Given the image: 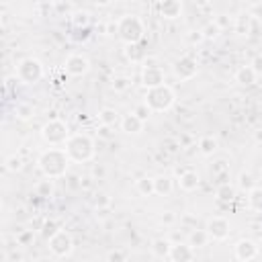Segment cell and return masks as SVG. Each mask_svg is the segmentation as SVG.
Here are the masks:
<instances>
[{
	"label": "cell",
	"instance_id": "6da1fadb",
	"mask_svg": "<svg viewBox=\"0 0 262 262\" xmlns=\"http://www.w3.org/2000/svg\"><path fill=\"white\" fill-rule=\"evenodd\" d=\"M37 164H39V170L43 172V176H48V178H61L68 172L70 156H68L66 148L52 146L50 150H45L39 156Z\"/></svg>",
	"mask_w": 262,
	"mask_h": 262
},
{
	"label": "cell",
	"instance_id": "7a4b0ae2",
	"mask_svg": "<svg viewBox=\"0 0 262 262\" xmlns=\"http://www.w3.org/2000/svg\"><path fill=\"white\" fill-rule=\"evenodd\" d=\"M66 152H68L70 160L84 164L95 158L97 150H95V142H92L88 135L78 133V135H70V140L66 142Z\"/></svg>",
	"mask_w": 262,
	"mask_h": 262
},
{
	"label": "cell",
	"instance_id": "3957f363",
	"mask_svg": "<svg viewBox=\"0 0 262 262\" xmlns=\"http://www.w3.org/2000/svg\"><path fill=\"white\" fill-rule=\"evenodd\" d=\"M174 101H176L174 99V90L168 84H160V86L148 88L144 103L152 109V113H164V111H170L172 109Z\"/></svg>",
	"mask_w": 262,
	"mask_h": 262
},
{
	"label": "cell",
	"instance_id": "277c9868",
	"mask_svg": "<svg viewBox=\"0 0 262 262\" xmlns=\"http://www.w3.org/2000/svg\"><path fill=\"white\" fill-rule=\"evenodd\" d=\"M144 33H146V27H144V21L135 14H125L117 21V35L123 43H140L144 39Z\"/></svg>",
	"mask_w": 262,
	"mask_h": 262
},
{
	"label": "cell",
	"instance_id": "5b68a950",
	"mask_svg": "<svg viewBox=\"0 0 262 262\" xmlns=\"http://www.w3.org/2000/svg\"><path fill=\"white\" fill-rule=\"evenodd\" d=\"M41 135L50 146H61V144H66L70 140L68 125L59 119H52V121L45 123L43 129H41Z\"/></svg>",
	"mask_w": 262,
	"mask_h": 262
},
{
	"label": "cell",
	"instance_id": "8992f818",
	"mask_svg": "<svg viewBox=\"0 0 262 262\" xmlns=\"http://www.w3.org/2000/svg\"><path fill=\"white\" fill-rule=\"evenodd\" d=\"M43 78V66L35 57H27L17 66V80L23 84H37Z\"/></svg>",
	"mask_w": 262,
	"mask_h": 262
},
{
	"label": "cell",
	"instance_id": "52a82bcc",
	"mask_svg": "<svg viewBox=\"0 0 262 262\" xmlns=\"http://www.w3.org/2000/svg\"><path fill=\"white\" fill-rule=\"evenodd\" d=\"M48 242H50V252L55 258H68L74 252V240H72V236L66 232V229L55 232Z\"/></svg>",
	"mask_w": 262,
	"mask_h": 262
},
{
	"label": "cell",
	"instance_id": "ba28073f",
	"mask_svg": "<svg viewBox=\"0 0 262 262\" xmlns=\"http://www.w3.org/2000/svg\"><path fill=\"white\" fill-rule=\"evenodd\" d=\"M199 72V66H197V59H193L191 55H184L180 57L176 64H174V74H176V78L182 80V82H187V80H193L195 76Z\"/></svg>",
	"mask_w": 262,
	"mask_h": 262
},
{
	"label": "cell",
	"instance_id": "9c48e42d",
	"mask_svg": "<svg viewBox=\"0 0 262 262\" xmlns=\"http://www.w3.org/2000/svg\"><path fill=\"white\" fill-rule=\"evenodd\" d=\"M207 234L213 240H225L232 234V227H229V221L225 217H213L207 223Z\"/></svg>",
	"mask_w": 262,
	"mask_h": 262
},
{
	"label": "cell",
	"instance_id": "30bf717a",
	"mask_svg": "<svg viewBox=\"0 0 262 262\" xmlns=\"http://www.w3.org/2000/svg\"><path fill=\"white\" fill-rule=\"evenodd\" d=\"M142 82L146 88H154V86H160L164 84V72L160 66H154V64H146L144 72H142Z\"/></svg>",
	"mask_w": 262,
	"mask_h": 262
},
{
	"label": "cell",
	"instance_id": "8fae6325",
	"mask_svg": "<svg viewBox=\"0 0 262 262\" xmlns=\"http://www.w3.org/2000/svg\"><path fill=\"white\" fill-rule=\"evenodd\" d=\"M88 68H90L88 59L84 55H80V53H74V55H70L66 59V72L70 76H84L88 72Z\"/></svg>",
	"mask_w": 262,
	"mask_h": 262
},
{
	"label": "cell",
	"instance_id": "7c38bea8",
	"mask_svg": "<svg viewBox=\"0 0 262 262\" xmlns=\"http://www.w3.org/2000/svg\"><path fill=\"white\" fill-rule=\"evenodd\" d=\"M168 260H174V262H189L195 260V248L191 244H172L170 248V256Z\"/></svg>",
	"mask_w": 262,
	"mask_h": 262
},
{
	"label": "cell",
	"instance_id": "4fadbf2b",
	"mask_svg": "<svg viewBox=\"0 0 262 262\" xmlns=\"http://www.w3.org/2000/svg\"><path fill=\"white\" fill-rule=\"evenodd\" d=\"M256 256H258V246L252 240H240L236 244V258L238 260L248 262V260H254Z\"/></svg>",
	"mask_w": 262,
	"mask_h": 262
},
{
	"label": "cell",
	"instance_id": "5bb4252c",
	"mask_svg": "<svg viewBox=\"0 0 262 262\" xmlns=\"http://www.w3.org/2000/svg\"><path fill=\"white\" fill-rule=\"evenodd\" d=\"M158 10L164 19H178L182 12V2L180 0H160Z\"/></svg>",
	"mask_w": 262,
	"mask_h": 262
},
{
	"label": "cell",
	"instance_id": "9a60e30c",
	"mask_svg": "<svg viewBox=\"0 0 262 262\" xmlns=\"http://www.w3.org/2000/svg\"><path fill=\"white\" fill-rule=\"evenodd\" d=\"M144 119H140L135 113H129V115H125L121 119V129L125 131V133H140V131H144Z\"/></svg>",
	"mask_w": 262,
	"mask_h": 262
},
{
	"label": "cell",
	"instance_id": "2e32d148",
	"mask_svg": "<svg viewBox=\"0 0 262 262\" xmlns=\"http://www.w3.org/2000/svg\"><path fill=\"white\" fill-rule=\"evenodd\" d=\"M258 78V74L252 66H242L238 72H236V82L242 84V86H252Z\"/></svg>",
	"mask_w": 262,
	"mask_h": 262
},
{
	"label": "cell",
	"instance_id": "e0dca14e",
	"mask_svg": "<svg viewBox=\"0 0 262 262\" xmlns=\"http://www.w3.org/2000/svg\"><path fill=\"white\" fill-rule=\"evenodd\" d=\"M199 182H201L199 174L193 172V170H187V172H182V174H180V182H178V184H180V189H182V191L191 193V191H197Z\"/></svg>",
	"mask_w": 262,
	"mask_h": 262
},
{
	"label": "cell",
	"instance_id": "ac0fdd59",
	"mask_svg": "<svg viewBox=\"0 0 262 262\" xmlns=\"http://www.w3.org/2000/svg\"><path fill=\"white\" fill-rule=\"evenodd\" d=\"M170 248H172L170 240L158 238V240L152 242V252H154V256H156V258H168V256H170Z\"/></svg>",
	"mask_w": 262,
	"mask_h": 262
},
{
	"label": "cell",
	"instance_id": "d6986e66",
	"mask_svg": "<svg viewBox=\"0 0 262 262\" xmlns=\"http://www.w3.org/2000/svg\"><path fill=\"white\" fill-rule=\"evenodd\" d=\"M127 57L133 61V64H142L146 59V50H144V43H129L127 45Z\"/></svg>",
	"mask_w": 262,
	"mask_h": 262
},
{
	"label": "cell",
	"instance_id": "ffe728a7",
	"mask_svg": "<svg viewBox=\"0 0 262 262\" xmlns=\"http://www.w3.org/2000/svg\"><path fill=\"white\" fill-rule=\"evenodd\" d=\"M209 240H211V238H209V234H207V229H193L191 236H189V244L193 246L195 250H197V248H203V246H207Z\"/></svg>",
	"mask_w": 262,
	"mask_h": 262
},
{
	"label": "cell",
	"instance_id": "44dd1931",
	"mask_svg": "<svg viewBox=\"0 0 262 262\" xmlns=\"http://www.w3.org/2000/svg\"><path fill=\"white\" fill-rule=\"evenodd\" d=\"M248 207L256 213H262V189L254 187L248 191Z\"/></svg>",
	"mask_w": 262,
	"mask_h": 262
},
{
	"label": "cell",
	"instance_id": "7402d4cb",
	"mask_svg": "<svg viewBox=\"0 0 262 262\" xmlns=\"http://www.w3.org/2000/svg\"><path fill=\"white\" fill-rule=\"evenodd\" d=\"M154 187H156V195H170L172 193V178L168 176H158L154 178Z\"/></svg>",
	"mask_w": 262,
	"mask_h": 262
},
{
	"label": "cell",
	"instance_id": "603a6c76",
	"mask_svg": "<svg viewBox=\"0 0 262 262\" xmlns=\"http://www.w3.org/2000/svg\"><path fill=\"white\" fill-rule=\"evenodd\" d=\"M99 119H101V123L103 125H109V127H113V125H117V123L121 121V117H119V113L115 111V109H103L101 113H99Z\"/></svg>",
	"mask_w": 262,
	"mask_h": 262
},
{
	"label": "cell",
	"instance_id": "cb8c5ba5",
	"mask_svg": "<svg viewBox=\"0 0 262 262\" xmlns=\"http://www.w3.org/2000/svg\"><path fill=\"white\" fill-rule=\"evenodd\" d=\"M135 189H137V193L140 195H144V197H150V195H156V187H154V180L152 178H140L135 182Z\"/></svg>",
	"mask_w": 262,
	"mask_h": 262
},
{
	"label": "cell",
	"instance_id": "d4e9b609",
	"mask_svg": "<svg viewBox=\"0 0 262 262\" xmlns=\"http://www.w3.org/2000/svg\"><path fill=\"white\" fill-rule=\"evenodd\" d=\"M199 148H201V152L205 154V156H211V154L217 150V140H215L213 135H205L199 140Z\"/></svg>",
	"mask_w": 262,
	"mask_h": 262
},
{
	"label": "cell",
	"instance_id": "484cf974",
	"mask_svg": "<svg viewBox=\"0 0 262 262\" xmlns=\"http://www.w3.org/2000/svg\"><path fill=\"white\" fill-rule=\"evenodd\" d=\"M72 27L88 29V27H90V14H88V12H76L74 17H72Z\"/></svg>",
	"mask_w": 262,
	"mask_h": 262
},
{
	"label": "cell",
	"instance_id": "4316f807",
	"mask_svg": "<svg viewBox=\"0 0 262 262\" xmlns=\"http://www.w3.org/2000/svg\"><path fill=\"white\" fill-rule=\"evenodd\" d=\"M53 178H48L45 176V180H41L39 184H37V197H50L52 193H53V182H52Z\"/></svg>",
	"mask_w": 262,
	"mask_h": 262
},
{
	"label": "cell",
	"instance_id": "83f0119b",
	"mask_svg": "<svg viewBox=\"0 0 262 262\" xmlns=\"http://www.w3.org/2000/svg\"><path fill=\"white\" fill-rule=\"evenodd\" d=\"M33 115H35L33 105H29V103H21V105H17V117H19V119H31Z\"/></svg>",
	"mask_w": 262,
	"mask_h": 262
},
{
	"label": "cell",
	"instance_id": "f1b7e54d",
	"mask_svg": "<svg viewBox=\"0 0 262 262\" xmlns=\"http://www.w3.org/2000/svg\"><path fill=\"white\" fill-rule=\"evenodd\" d=\"M234 195H236V191H234L232 187H229L227 182H223L221 187L217 189V199H219V201H232Z\"/></svg>",
	"mask_w": 262,
	"mask_h": 262
},
{
	"label": "cell",
	"instance_id": "f546056e",
	"mask_svg": "<svg viewBox=\"0 0 262 262\" xmlns=\"http://www.w3.org/2000/svg\"><path fill=\"white\" fill-rule=\"evenodd\" d=\"M59 229H61V227L57 225V221L50 219V221H45V223H43V229H41V234H43V238H48V240H50V238H52V236H53L55 232H59Z\"/></svg>",
	"mask_w": 262,
	"mask_h": 262
},
{
	"label": "cell",
	"instance_id": "4dcf8cb0",
	"mask_svg": "<svg viewBox=\"0 0 262 262\" xmlns=\"http://www.w3.org/2000/svg\"><path fill=\"white\" fill-rule=\"evenodd\" d=\"M236 31H238L240 35H248V31H250V17H248V14H242V17H238Z\"/></svg>",
	"mask_w": 262,
	"mask_h": 262
},
{
	"label": "cell",
	"instance_id": "1f68e13d",
	"mask_svg": "<svg viewBox=\"0 0 262 262\" xmlns=\"http://www.w3.org/2000/svg\"><path fill=\"white\" fill-rule=\"evenodd\" d=\"M219 31H221L219 23H209V25L201 31V33H203V37H205V39H215V37L219 35Z\"/></svg>",
	"mask_w": 262,
	"mask_h": 262
},
{
	"label": "cell",
	"instance_id": "d6a6232c",
	"mask_svg": "<svg viewBox=\"0 0 262 262\" xmlns=\"http://www.w3.org/2000/svg\"><path fill=\"white\" fill-rule=\"evenodd\" d=\"M35 240V236H33V232H19V236H17V242H19V246H29L31 242Z\"/></svg>",
	"mask_w": 262,
	"mask_h": 262
},
{
	"label": "cell",
	"instance_id": "836d02e7",
	"mask_svg": "<svg viewBox=\"0 0 262 262\" xmlns=\"http://www.w3.org/2000/svg\"><path fill=\"white\" fill-rule=\"evenodd\" d=\"M133 113H135L137 117H140V119H144V121H146V119L150 117L152 109H150V106H148L146 103H142V105H137V106H135V111H133Z\"/></svg>",
	"mask_w": 262,
	"mask_h": 262
},
{
	"label": "cell",
	"instance_id": "e575fe53",
	"mask_svg": "<svg viewBox=\"0 0 262 262\" xmlns=\"http://www.w3.org/2000/svg\"><path fill=\"white\" fill-rule=\"evenodd\" d=\"M129 254L127 252H121V250H113L106 254V260H111V262H119V260H127Z\"/></svg>",
	"mask_w": 262,
	"mask_h": 262
},
{
	"label": "cell",
	"instance_id": "d590c367",
	"mask_svg": "<svg viewBox=\"0 0 262 262\" xmlns=\"http://www.w3.org/2000/svg\"><path fill=\"white\" fill-rule=\"evenodd\" d=\"M240 187L250 191V189H254V187H256V184H254V180H252V176H250V174H242V176H240Z\"/></svg>",
	"mask_w": 262,
	"mask_h": 262
},
{
	"label": "cell",
	"instance_id": "8d00e7d4",
	"mask_svg": "<svg viewBox=\"0 0 262 262\" xmlns=\"http://www.w3.org/2000/svg\"><path fill=\"white\" fill-rule=\"evenodd\" d=\"M95 207H97V209H99V207H109V199H106L105 193H99V195H97V199H95Z\"/></svg>",
	"mask_w": 262,
	"mask_h": 262
},
{
	"label": "cell",
	"instance_id": "74e56055",
	"mask_svg": "<svg viewBox=\"0 0 262 262\" xmlns=\"http://www.w3.org/2000/svg\"><path fill=\"white\" fill-rule=\"evenodd\" d=\"M8 170H21V166H23V162H21V158H17V156H12V158H8Z\"/></svg>",
	"mask_w": 262,
	"mask_h": 262
},
{
	"label": "cell",
	"instance_id": "f35d334b",
	"mask_svg": "<svg viewBox=\"0 0 262 262\" xmlns=\"http://www.w3.org/2000/svg\"><path fill=\"white\" fill-rule=\"evenodd\" d=\"M127 86H129V82H127L125 78H117V80L113 82V88H115V90H125Z\"/></svg>",
	"mask_w": 262,
	"mask_h": 262
},
{
	"label": "cell",
	"instance_id": "ab89813d",
	"mask_svg": "<svg viewBox=\"0 0 262 262\" xmlns=\"http://www.w3.org/2000/svg\"><path fill=\"white\" fill-rule=\"evenodd\" d=\"M250 66L256 70V74H262V55H256V57H254V61H252Z\"/></svg>",
	"mask_w": 262,
	"mask_h": 262
},
{
	"label": "cell",
	"instance_id": "60d3db41",
	"mask_svg": "<svg viewBox=\"0 0 262 262\" xmlns=\"http://www.w3.org/2000/svg\"><path fill=\"white\" fill-rule=\"evenodd\" d=\"M99 4H109V0H97Z\"/></svg>",
	"mask_w": 262,
	"mask_h": 262
},
{
	"label": "cell",
	"instance_id": "b9f144b4",
	"mask_svg": "<svg viewBox=\"0 0 262 262\" xmlns=\"http://www.w3.org/2000/svg\"><path fill=\"white\" fill-rule=\"evenodd\" d=\"M256 140H258V142H262V133H260V131L256 133Z\"/></svg>",
	"mask_w": 262,
	"mask_h": 262
}]
</instances>
